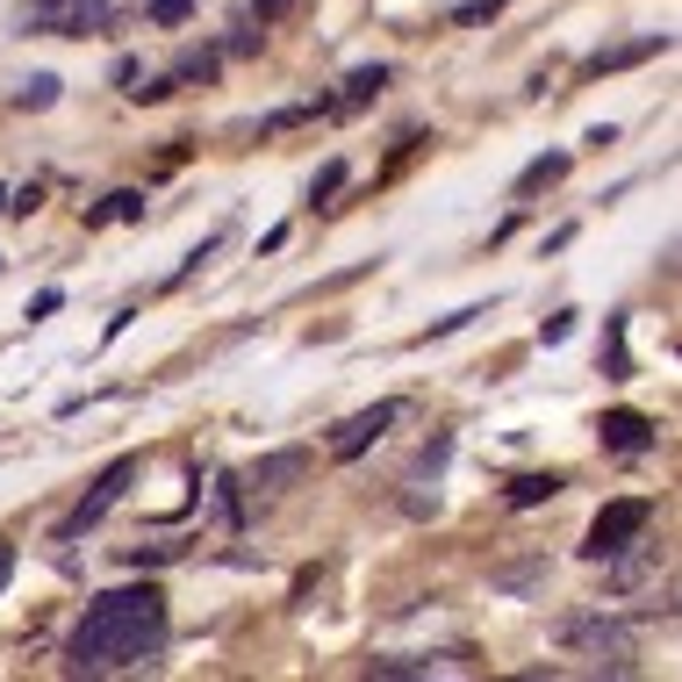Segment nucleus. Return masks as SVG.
<instances>
[{"label":"nucleus","mask_w":682,"mask_h":682,"mask_svg":"<svg viewBox=\"0 0 682 682\" xmlns=\"http://www.w3.org/2000/svg\"><path fill=\"white\" fill-rule=\"evenodd\" d=\"M561 639H567V647H582L597 668H611V675H632V632L618 625V618H603V611L567 618V625H561Z\"/></svg>","instance_id":"f03ea898"},{"label":"nucleus","mask_w":682,"mask_h":682,"mask_svg":"<svg viewBox=\"0 0 682 682\" xmlns=\"http://www.w3.org/2000/svg\"><path fill=\"white\" fill-rule=\"evenodd\" d=\"M561 489H567L561 475H517V481H511V511H531V503H553Z\"/></svg>","instance_id":"9b49d317"},{"label":"nucleus","mask_w":682,"mask_h":682,"mask_svg":"<svg viewBox=\"0 0 682 682\" xmlns=\"http://www.w3.org/2000/svg\"><path fill=\"white\" fill-rule=\"evenodd\" d=\"M166 647V597L152 582L144 589H108L86 603V618L65 639V668L72 675H108V668H136Z\"/></svg>","instance_id":"f257e3e1"},{"label":"nucleus","mask_w":682,"mask_h":682,"mask_svg":"<svg viewBox=\"0 0 682 682\" xmlns=\"http://www.w3.org/2000/svg\"><path fill=\"white\" fill-rule=\"evenodd\" d=\"M101 223H144V194H136V188H116L101 208H86V230H101Z\"/></svg>","instance_id":"1a4fd4ad"},{"label":"nucleus","mask_w":682,"mask_h":682,"mask_svg":"<svg viewBox=\"0 0 682 682\" xmlns=\"http://www.w3.org/2000/svg\"><path fill=\"white\" fill-rule=\"evenodd\" d=\"M611 589H618V597H625V589H639V582H647L654 575V553H632V546H625V553H611Z\"/></svg>","instance_id":"f8f14e48"},{"label":"nucleus","mask_w":682,"mask_h":682,"mask_svg":"<svg viewBox=\"0 0 682 682\" xmlns=\"http://www.w3.org/2000/svg\"><path fill=\"white\" fill-rule=\"evenodd\" d=\"M136 80H144V65H136V58H116V86H122V94H130Z\"/></svg>","instance_id":"aec40b11"},{"label":"nucleus","mask_w":682,"mask_h":682,"mask_svg":"<svg viewBox=\"0 0 682 682\" xmlns=\"http://www.w3.org/2000/svg\"><path fill=\"white\" fill-rule=\"evenodd\" d=\"M302 475H309V453H302V445H280V453H266V460L252 467V489L280 495V489H295Z\"/></svg>","instance_id":"423d86ee"},{"label":"nucleus","mask_w":682,"mask_h":682,"mask_svg":"<svg viewBox=\"0 0 682 682\" xmlns=\"http://www.w3.org/2000/svg\"><path fill=\"white\" fill-rule=\"evenodd\" d=\"M188 15H194V0H152V22H166V29H180Z\"/></svg>","instance_id":"dca6fc26"},{"label":"nucleus","mask_w":682,"mask_h":682,"mask_svg":"<svg viewBox=\"0 0 682 682\" xmlns=\"http://www.w3.org/2000/svg\"><path fill=\"white\" fill-rule=\"evenodd\" d=\"M381 86H388V65H359L352 80H345V94H338L331 108H338V116H352V108H367V101H374Z\"/></svg>","instance_id":"6e6552de"},{"label":"nucleus","mask_w":682,"mask_h":682,"mask_svg":"<svg viewBox=\"0 0 682 682\" xmlns=\"http://www.w3.org/2000/svg\"><path fill=\"white\" fill-rule=\"evenodd\" d=\"M130 481H136V460H108V467H101V481H94V489L80 495V511H72L65 525H58V539H80V531H94L108 511H116V495L130 489Z\"/></svg>","instance_id":"20e7f679"},{"label":"nucleus","mask_w":682,"mask_h":682,"mask_svg":"<svg viewBox=\"0 0 682 682\" xmlns=\"http://www.w3.org/2000/svg\"><path fill=\"white\" fill-rule=\"evenodd\" d=\"M338 188H345V166H324V172H316V188H309V202H331Z\"/></svg>","instance_id":"f3484780"},{"label":"nucleus","mask_w":682,"mask_h":682,"mask_svg":"<svg viewBox=\"0 0 682 682\" xmlns=\"http://www.w3.org/2000/svg\"><path fill=\"white\" fill-rule=\"evenodd\" d=\"M166 80H172V86H208V80H216V51H188L180 65L166 72Z\"/></svg>","instance_id":"ddd939ff"},{"label":"nucleus","mask_w":682,"mask_h":682,"mask_svg":"<svg viewBox=\"0 0 682 682\" xmlns=\"http://www.w3.org/2000/svg\"><path fill=\"white\" fill-rule=\"evenodd\" d=\"M567 166H575L567 152H546V158H531V166L517 172V194H539V188H553V180H567Z\"/></svg>","instance_id":"9d476101"},{"label":"nucleus","mask_w":682,"mask_h":682,"mask_svg":"<svg viewBox=\"0 0 682 682\" xmlns=\"http://www.w3.org/2000/svg\"><path fill=\"white\" fill-rule=\"evenodd\" d=\"M431 654H395V661H374V675H431Z\"/></svg>","instance_id":"4468645a"},{"label":"nucleus","mask_w":682,"mask_h":682,"mask_svg":"<svg viewBox=\"0 0 682 682\" xmlns=\"http://www.w3.org/2000/svg\"><path fill=\"white\" fill-rule=\"evenodd\" d=\"M597 439L611 445V453H647V445H654V424L639 417V409H611V417L597 424Z\"/></svg>","instance_id":"0eeeda50"},{"label":"nucleus","mask_w":682,"mask_h":682,"mask_svg":"<svg viewBox=\"0 0 682 682\" xmlns=\"http://www.w3.org/2000/svg\"><path fill=\"white\" fill-rule=\"evenodd\" d=\"M58 302H65V295H58V288H44V295L29 302V324H44V316H58Z\"/></svg>","instance_id":"a211bd4d"},{"label":"nucleus","mask_w":682,"mask_h":682,"mask_svg":"<svg viewBox=\"0 0 682 682\" xmlns=\"http://www.w3.org/2000/svg\"><path fill=\"white\" fill-rule=\"evenodd\" d=\"M647 525H654V503H639V495H625V503H603L582 553H589V561H611V553H625V546L647 539Z\"/></svg>","instance_id":"7ed1b4c3"},{"label":"nucleus","mask_w":682,"mask_h":682,"mask_svg":"<svg viewBox=\"0 0 682 682\" xmlns=\"http://www.w3.org/2000/svg\"><path fill=\"white\" fill-rule=\"evenodd\" d=\"M567 331H575V316H546V324H539V345H561Z\"/></svg>","instance_id":"6ab92c4d"},{"label":"nucleus","mask_w":682,"mask_h":682,"mask_svg":"<svg viewBox=\"0 0 682 682\" xmlns=\"http://www.w3.org/2000/svg\"><path fill=\"white\" fill-rule=\"evenodd\" d=\"M8 575H15V553H8V546H0V589H8Z\"/></svg>","instance_id":"4be33fe9"},{"label":"nucleus","mask_w":682,"mask_h":682,"mask_svg":"<svg viewBox=\"0 0 682 682\" xmlns=\"http://www.w3.org/2000/svg\"><path fill=\"white\" fill-rule=\"evenodd\" d=\"M288 8H295V0H252V15H259V22H280Z\"/></svg>","instance_id":"412c9836"},{"label":"nucleus","mask_w":682,"mask_h":682,"mask_svg":"<svg viewBox=\"0 0 682 682\" xmlns=\"http://www.w3.org/2000/svg\"><path fill=\"white\" fill-rule=\"evenodd\" d=\"M51 101H58V80L51 72H36V80L22 86V108H51Z\"/></svg>","instance_id":"2eb2a0df"},{"label":"nucleus","mask_w":682,"mask_h":682,"mask_svg":"<svg viewBox=\"0 0 682 682\" xmlns=\"http://www.w3.org/2000/svg\"><path fill=\"white\" fill-rule=\"evenodd\" d=\"M395 417H403V403H374V409H359V417H345V424L331 431V460H359V453H367Z\"/></svg>","instance_id":"39448f33"}]
</instances>
